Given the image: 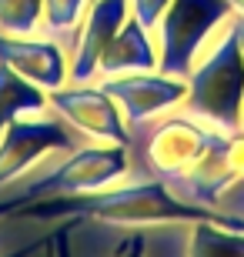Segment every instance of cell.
<instances>
[{"label": "cell", "mask_w": 244, "mask_h": 257, "mask_svg": "<svg viewBox=\"0 0 244 257\" xmlns=\"http://www.w3.org/2000/svg\"><path fill=\"white\" fill-rule=\"evenodd\" d=\"M131 17V0H91L87 7V20L77 37V50L67 70L70 84H91V77L97 74L101 54L114 40V34L124 27V20Z\"/></svg>", "instance_id": "cell-10"}, {"label": "cell", "mask_w": 244, "mask_h": 257, "mask_svg": "<svg viewBox=\"0 0 244 257\" xmlns=\"http://www.w3.org/2000/svg\"><path fill=\"white\" fill-rule=\"evenodd\" d=\"M47 257H54V247H47Z\"/></svg>", "instance_id": "cell-24"}, {"label": "cell", "mask_w": 244, "mask_h": 257, "mask_svg": "<svg viewBox=\"0 0 244 257\" xmlns=\"http://www.w3.org/2000/svg\"><path fill=\"white\" fill-rule=\"evenodd\" d=\"M171 0H131V17H137L147 30L157 27V20L164 17Z\"/></svg>", "instance_id": "cell-17"}, {"label": "cell", "mask_w": 244, "mask_h": 257, "mask_svg": "<svg viewBox=\"0 0 244 257\" xmlns=\"http://www.w3.org/2000/svg\"><path fill=\"white\" fill-rule=\"evenodd\" d=\"M20 217H77V220H107V224H160V220H211L224 227L244 230L241 217H231L224 210L201 207L191 200H181L164 181H141L127 187H101V191L80 194H54L17 210Z\"/></svg>", "instance_id": "cell-1"}, {"label": "cell", "mask_w": 244, "mask_h": 257, "mask_svg": "<svg viewBox=\"0 0 244 257\" xmlns=\"http://www.w3.org/2000/svg\"><path fill=\"white\" fill-rule=\"evenodd\" d=\"M101 87L117 100L124 120H127L131 127L150 120L154 114H164V110H171V107L184 104V97H188V80L160 74V70L111 74Z\"/></svg>", "instance_id": "cell-9"}, {"label": "cell", "mask_w": 244, "mask_h": 257, "mask_svg": "<svg viewBox=\"0 0 244 257\" xmlns=\"http://www.w3.org/2000/svg\"><path fill=\"white\" fill-rule=\"evenodd\" d=\"M188 257H244V230L211 224V220H194Z\"/></svg>", "instance_id": "cell-14"}, {"label": "cell", "mask_w": 244, "mask_h": 257, "mask_svg": "<svg viewBox=\"0 0 244 257\" xmlns=\"http://www.w3.org/2000/svg\"><path fill=\"white\" fill-rule=\"evenodd\" d=\"M131 174V151L127 144H104V147H77L70 151L60 167L50 174L30 181L24 191L17 194L24 200V207L40 197H54V194H80V191H101L111 187L121 177Z\"/></svg>", "instance_id": "cell-5"}, {"label": "cell", "mask_w": 244, "mask_h": 257, "mask_svg": "<svg viewBox=\"0 0 244 257\" xmlns=\"http://www.w3.org/2000/svg\"><path fill=\"white\" fill-rule=\"evenodd\" d=\"M231 27L237 30V40H241V54H244V14H237V17H231Z\"/></svg>", "instance_id": "cell-22"}, {"label": "cell", "mask_w": 244, "mask_h": 257, "mask_svg": "<svg viewBox=\"0 0 244 257\" xmlns=\"http://www.w3.org/2000/svg\"><path fill=\"white\" fill-rule=\"evenodd\" d=\"M184 110L201 117L204 124L217 131H237L241 127V110H244V54L237 30L227 20L224 37L217 47L207 54L201 64L188 74V97Z\"/></svg>", "instance_id": "cell-3"}, {"label": "cell", "mask_w": 244, "mask_h": 257, "mask_svg": "<svg viewBox=\"0 0 244 257\" xmlns=\"http://www.w3.org/2000/svg\"><path fill=\"white\" fill-rule=\"evenodd\" d=\"M84 134L70 127L64 117H37L24 120L17 117L7 131L0 134V187L37 164L50 151H77V141Z\"/></svg>", "instance_id": "cell-7"}, {"label": "cell", "mask_w": 244, "mask_h": 257, "mask_svg": "<svg viewBox=\"0 0 244 257\" xmlns=\"http://www.w3.org/2000/svg\"><path fill=\"white\" fill-rule=\"evenodd\" d=\"M101 74H134V70H157V50L150 40V30L137 17H127L124 27L114 34L107 50L101 54L97 64Z\"/></svg>", "instance_id": "cell-12"}, {"label": "cell", "mask_w": 244, "mask_h": 257, "mask_svg": "<svg viewBox=\"0 0 244 257\" xmlns=\"http://www.w3.org/2000/svg\"><path fill=\"white\" fill-rule=\"evenodd\" d=\"M40 14H44V0H0V30L34 37L40 34Z\"/></svg>", "instance_id": "cell-15"}, {"label": "cell", "mask_w": 244, "mask_h": 257, "mask_svg": "<svg viewBox=\"0 0 244 257\" xmlns=\"http://www.w3.org/2000/svg\"><path fill=\"white\" fill-rule=\"evenodd\" d=\"M74 224H80V220L70 217L67 224H60V227H57V234H50V247H54V257H70V250H67V234L74 230Z\"/></svg>", "instance_id": "cell-19"}, {"label": "cell", "mask_w": 244, "mask_h": 257, "mask_svg": "<svg viewBox=\"0 0 244 257\" xmlns=\"http://www.w3.org/2000/svg\"><path fill=\"white\" fill-rule=\"evenodd\" d=\"M221 134L224 131H217V127L204 124L201 117L184 110V114H171L160 120L150 117L144 124L131 127L127 151H134L141 177L174 184L214 147Z\"/></svg>", "instance_id": "cell-2"}, {"label": "cell", "mask_w": 244, "mask_h": 257, "mask_svg": "<svg viewBox=\"0 0 244 257\" xmlns=\"http://www.w3.org/2000/svg\"><path fill=\"white\" fill-rule=\"evenodd\" d=\"M47 240H50V234L40 237V240H34V244H24V247H17V250H7V254H0V257H34L40 247H47Z\"/></svg>", "instance_id": "cell-20"}, {"label": "cell", "mask_w": 244, "mask_h": 257, "mask_svg": "<svg viewBox=\"0 0 244 257\" xmlns=\"http://www.w3.org/2000/svg\"><path fill=\"white\" fill-rule=\"evenodd\" d=\"M20 207H24V200H20L17 194H10V197H4V200H0V220H4V217H10V214H17Z\"/></svg>", "instance_id": "cell-21"}, {"label": "cell", "mask_w": 244, "mask_h": 257, "mask_svg": "<svg viewBox=\"0 0 244 257\" xmlns=\"http://www.w3.org/2000/svg\"><path fill=\"white\" fill-rule=\"evenodd\" d=\"M0 60L27 77L30 84L54 90L64 87L67 80V57L60 54L54 40H34V37H17V34H4L0 30Z\"/></svg>", "instance_id": "cell-11"}, {"label": "cell", "mask_w": 244, "mask_h": 257, "mask_svg": "<svg viewBox=\"0 0 244 257\" xmlns=\"http://www.w3.org/2000/svg\"><path fill=\"white\" fill-rule=\"evenodd\" d=\"M244 181V127L237 131H224L217 137V144L191 167L184 177L168 184L181 200L201 204V207H214L231 187Z\"/></svg>", "instance_id": "cell-6"}, {"label": "cell", "mask_w": 244, "mask_h": 257, "mask_svg": "<svg viewBox=\"0 0 244 257\" xmlns=\"http://www.w3.org/2000/svg\"><path fill=\"white\" fill-rule=\"evenodd\" d=\"M91 0H44V14H40V34L44 37H57L74 27L84 7Z\"/></svg>", "instance_id": "cell-16"}, {"label": "cell", "mask_w": 244, "mask_h": 257, "mask_svg": "<svg viewBox=\"0 0 244 257\" xmlns=\"http://www.w3.org/2000/svg\"><path fill=\"white\" fill-rule=\"evenodd\" d=\"M241 127H244V110H241Z\"/></svg>", "instance_id": "cell-25"}, {"label": "cell", "mask_w": 244, "mask_h": 257, "mask_svg": "<svg viewBox=\"0 0 244 257\" xmlns=\"http://www.w3.org/2000/svg\"><path fill=\"white\" fill-rule=\"evenodd\" d=\"M30 110H47V90L30 84L27 77H20L0 60V134Z\"/></svg>", "instance_id": "cell-13"}, {"label": "cell", "mask_w": 244, "mask_h": 257, "mask_svg": "<svg viewBox=\"0 0 244 257\" xmlns=\"http://www.w3.org/2000/svg\"><path fill=\"white\" fill-rule=\"evenodd\" d=\"M231 7H234V14H244V0H231Z\"/></svg>", "instance_id": "cell-23"}, {"label": "cell", "mask_w": 244, "mask_h": 257, "mask_svg": "<svg viewBox=\"0 0 244 257\" xmlns=\"http://www.w3.org/2000/svg\"><path fill=\"white\" fill-rule=\"evenodd\" d=\"M231 17V0H171L157 20V70L188 80L207 34Z\"/></svg>", "instance_id": "cell-4"}, {"label": "cell", "mask_w": 244, "mask_h": 257, "mask_svg": "<svg viewBox=\"0 0 244 257\" xmlns=\"http://www.w3.org/2000/svg\"><path fill=\"white\" fill-rule=\"evenodd\" d=\"M47 107H54L70 127L104 144H131V131L124 120L121 107L104 87L74 84L47 90Z\"/></svg>", "instance_id": "cell-8"}, {"label": "cell", "mask_w": 244, "mask_h": 257, "mask_svg": "<svg viewBox=\"0 0 244 257\" xmlns=\"http://www.w3.org/2000/svg\"><path fill=\"white\" fill-rule=\"evenodd\" d=\"M111 257H144V237L141 234H127V237H121V244L111 250Z\"/></svg>", "instance_id": "cell-18"}]
</instances>
